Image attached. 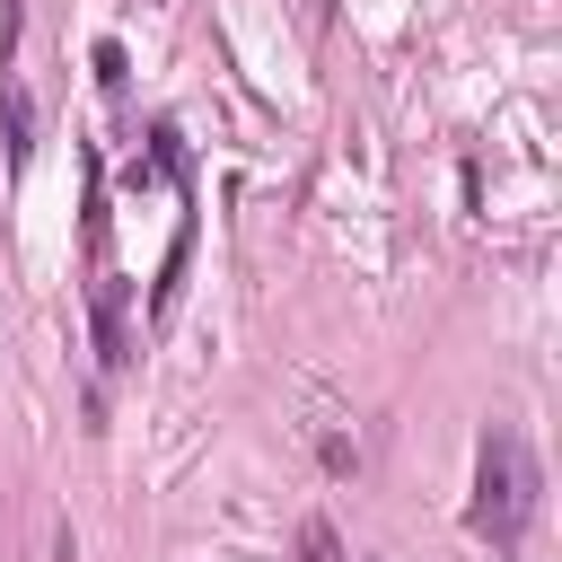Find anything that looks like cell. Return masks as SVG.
<instances>
[{
    "label": "cell",
    "instance_id": "cell-1",
    "mask_svg": "<svg viewBox=\"0 0 562 562\" xmlns=\"http://www.w3.org/2000/svg\"><path fill=\"white\" fill-rule=\"evenodd\" d=\"M527 518H536V457H527V439H518V430H483V448H474V509H465V527H474V536H492V544L509 553V544H527Z\"/></svg>",
    "mask_w": 562,
    "mask_h": 562
},
{
    "label": "cell",
    "instance_id": "cell-2",
    "mask_svg": "<svg viewBox=\"0 0 562 562\" xmlns=\"http://www.w3.org/2000/svg\"><path fill=\"white\" fill-rule=\"evenodd\" d=\"M0 149H9V167H26V149H35V97L18 79H0Z\"/></svg>",
    "mask_w": 562,
    "mask_h": 562
},
{
    "label": "cell",
    "instance_id": "cell-3",
    "mask_svg": "<svg viewBox=\"0 0 562 562\" xmlns=\"http://www.w3.org/2000/svg\"><path fill=\"white\" fill-rule=\"evenodd\" d=\"M97 342H105V369H123V281H97Z\"/></svg>",
    "mask_w": 562,
    "mask_h": 562
},
{
    "label": "cell",
    "instance_id": "cell-4",
    "mask_svg": "<svg viewBox=\"0 0 562 562\" xmlns=\"http://www.w3.org/2000/svg\"><path fill=\"white\" fill-rule=\"evenodd\" d=\"M299 562H342V544H334V527H325V518H307V527H299Z\"/></svg>",
    "mask_w": 562,
    "mask_h": 562
}]
</instances>
